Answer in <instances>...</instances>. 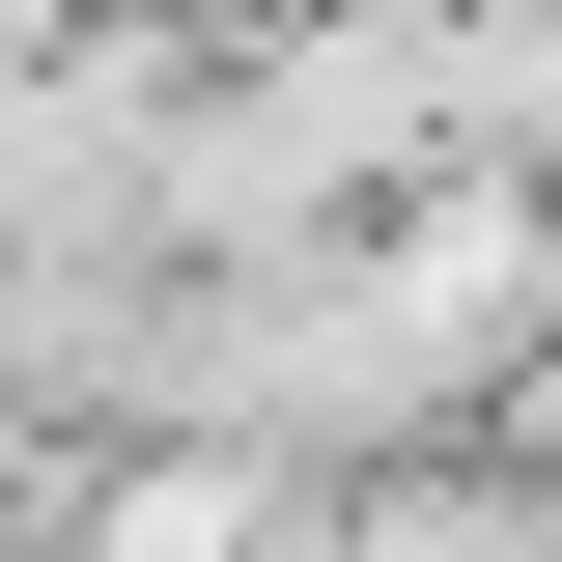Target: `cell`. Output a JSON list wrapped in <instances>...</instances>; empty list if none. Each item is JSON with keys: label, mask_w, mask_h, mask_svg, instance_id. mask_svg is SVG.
<instances>
[]
</instances>
